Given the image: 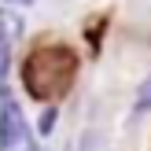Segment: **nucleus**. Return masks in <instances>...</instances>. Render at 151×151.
<instances>
[{
	"label": "nucleus",
	"mask_w": 151,
	"mask_h": 151,
	"mask_svg": "<svg viewBox=\"0 0 151 151\" xmlns=\"http://www.w3.org/2000/svg\"><path fill=\"white\" fill-rule=\"evenodd\" d=\"M78 78H81V52L55 33L37 37V44L19 63L22 92L33 103H44V107H59L74 92Z\"/></svg>",
	"instance_id": "obj_1"
},
{
	"label": "nucleus",
	"mask_w": 151,
	"mask_h": 151,
	"mask_svg": "<svg viewBox=\"0 0 151 151\" xmlns=\"http://www.w3.org/2000/svg\"><path fill=\"white\" fill-rule=\"evenodd\" d=\"M26 137H29V129H26V122H22L19 103L7 96V88H0V147L7 151V147H15Z\"/></svg>",
	"instance_id": "obj_2"
},
{
	"label": "nucleus",
	"mask_w": 151,
	"mask_h": 151,
	"mask_svg": "<svg viewBox=\"0 0 151 151\" xmlns=\"http://www.w3.org/2000/svg\"><path fill=\"white\" fill-rule=\"evenodd\" d=\"M22 33H26V22H22V15L19 11H11V7H7V11H0V41H7L15 48V44L22 41Z\"/></svg>",
	"instance_id": "obj_3"
},
{
	"label": "nucleus",
	"mask_w": 151,
	"mask_h": 151,
	"mask_svg": "<svg viewBox=\"0 0 151 151\" xmlns=\"http://www.w3.org/2000/svg\"><path fill=\"white\" fill-rule=\"evenodd\" d=\"M107 19H111V15L103 11V15H92V19L85 22V44H88V55H92V59L100 55V48H103V29L111 26Z\"/></svg>",
	"instance_id": "obj_4"
},
{
	"label": "nucleus",
	"mask_w": 151,
	"mask_h": 151,
	"mask_svg": "<svg viewBox=\"0 0 151 151\" xmlns=\"http://www.w3.org/2000/svg\"><path fill=\"white\" fill-rule=\"evenodd\" d=\"M55 122H59V107H44L41 118H37V137H52Z\"/></svg>",
	"instance_id": "obj_5"
},
{
	"label": "nucleus",
	"mask_w": 151,
	"mask_h": 151,
	"mask_svg": "<svg viewBox=\"0 0 151 151\" xmlns=\"http://www.w3.org/2000/svg\"><path fill=\"white\" fill-rule=\"evenodd\" d=\"M7 70H11V44L0 41V88H4V81H7Z\"/></svg>",
	"instance_id": "obj_6"
},
{
	"label": "nucleus",
	"mask_w": 151,
	"mask_h": 151,
	"mask_svg": "<svg viewBox=\"0 0 151 151\" xmlns=\"http://www.w3.org/2000/svg\"><path fill=\"white\" fill-rule=\"evenodd\" d=\"M140 111H151V81H144V88H140V96H137V114Z\"/></svg>",
	"instance_id": "obj_7"
},
{
	"label": "nucleus",
	"mask_w": 151,
	"mask_h": 151,
	"mask_svg": "<svg viewBox=\"0 0 151 151\" xmlns=\"http://www.w3.org/2000/svg\"><path fill=\"white\" fill-rule=\"evenodd\" d=\"M4 4H7V7H33L37 0H4Z\"/></svg>",
	"instance_id": "obj_8"
}]
</instances>
